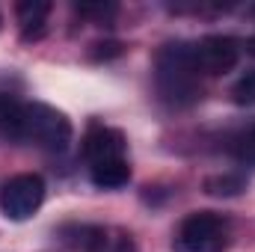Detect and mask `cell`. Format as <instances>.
Instances as JSON below:
<instances>
[{
	"label": "cell",
	"mask_w": 255,
	"mask_h": 252,
	"mask_svg": "<svg viewBox=\"0 0 255 252\" xmlns=\"http://www.w3.org/2000/svg\"><path fill=\"white\" fill-rule=\"evenodd\" d=\"M229 247V223L214 211L190 214L172 241L175 252H223Z\"/></svg>",
	"instance_id": "3"
},
{
	"label": "cell",
	"mask_w": 255,
	"mask_h": 252,
	"mask_svg": "<svg viewBox=\"0 0 255 252\" xmlns=\"http://www.w3.org/2000/svg\"><path fill=\"white\" fill-rule=\"evenodd\" d=\"M235 154H238V160H241V163H250V166H255V125L238 136Z\"/></svg>",
	"instance_id": "11"
},
{
	"label": "cell",
	"mask_w": 255,
	"mask_h": 252,
	"mask_svg": "<svg viewBox=\"0 0 255 252\" xmlns=\"http://www.w3.org/2000/svg\"><path fill=\"white\" fill-rule=\"evenodd\" d=\"M122 151H125V136L119 130H113V127H95L83 142V154H86L89 163L122 157Z\"/></svg>",
	"instance_id": "7"
},
{
	"label": "cell",
	"mask_w": 255,
	"mask_h": 252,
	"mask_svg": "<svg viewBox=\"0 0 255 252\" xmlns=\"http://www.w3.org/2000/svg\"><path fill=\"white\" fill-rule=\"evenodd\" d=\"M154 77H157V92L175 107H187L202 98V83H199L202 74L190 42L163 45L154 63Z\"/></svg>",
	"instance_id": "1"
},
{
	"label": "cell",
	"mask_w": 255,
	"mask_h": 252,
	"mask_svg": "<svg viewBox=\"0 0 255 252\" xmlns=\"http://www.w3.org/2000/svg\"><path fill=\"white\" fill-rule=\"evenodd\" d=\"M42 202H45V181L42 175H33V172L9 178L0 190V211L6 220H15V223L30 220L42 208Z\"/></svg>",
	"instance_id": "4"
},
{
	"label": "cell",
	"mask_w": 255,
	"mask_h": 252,
	"mask_svg": "<svg viewBox=\"0 0 255 252\" xmlns=\"http://www.w3.org/2000/svg\"><path fill=\"white\" fill-rule=\"evenodd\" d=\"M21 139L36 142L48 151H63L71 142V122L65 113L48 107V104H24L21 107Z\"/></svg>",
	"instance_id": "2"
},
{
	"label": "cell",
	"mask_w": 255,
	"mask_h": 252,
	"mask_svg": "<svg viewBox=\"0 0 255 252\" xmlns=\"http://www.w3.org/2000/svg\"><path fill=\"white\" fill-rule=\"evenodd\" d=\"M74 232H77L74 247H80L83 252H133V241L125 232L98 229V226H80Z\"/></svg>",
	"instance_id": "6"
},
{
	"label": "cell",
	"mask_w": 255,
	"mask_h": 252,
	"mask_svg": "<svg viewBox=\"0 0 255 252\" xmlns=\"http://www.w3.org/2000/svg\"><path fill=\"white\" fill-rule=\"evenodd\" d=\"M48 12H51V3H45V0H24V3H18V24L24 30V39H39L45 33Z\"/></svg>",
	"instance_id": "9"
},
{
	"label": "cell",
	"mask_w": 255,
	"mask_h": 252,
	"mask_svg": "<svg viewBox=\"0 0 255 252\" xmlns=\"http://www.w3.org/2000/svg\"><path fill=\"white\" fill-rule=\"evenodd\" d=\"M89 178L101 190H119L130 181V166H128L125 157L98 160V163H89Z\"/></svg>",
	"instance_id": "8"
},
{
	"label": "cell",
	"mask_w": 255,
	"mask_h": 252,
	"mask_svg": "<svg viewBox=\"0 0 255 252\" xmlns=\"http://www.w3.org/2000/svg\"><path fill=\"white\" fill-rule=\"evenodd\" d=\"M232 98L238 104H255V71H247L235 86H232Z\"/></svg>",
	"instance_id": "10"
},
{
	"label": "cell",
	"mask_w": 255,
	"mask_h": 252,
	"mask_svg": "<svg viewBox=\"0 0 255 252\" xmlns=\"http://www.w3.org/2000/svg\"><path fill=\"white\" fill-rule=\"evenodd\" d=\"M238 190H244V181H241V178H232V175H226V178H211V181H208V193H214V196H232V193H238Z\"/></svg>",
	"instance_id": "12"
},
{
	"label": "cell",
	"mask_w": 255,
	"mask_h": 252,
	"mask_svg": "<svg viewBox=\"0 0 255 252\" xmlns=\"http://www.w3.org/2000/svg\"><path fill=\"white\" fill-rule=\"evenodd\" d=\"M199 74H226L241 60V45L232 36H205L193 45Z\"/></svg>",
	"instance_id": "5"
}]
</instances>
